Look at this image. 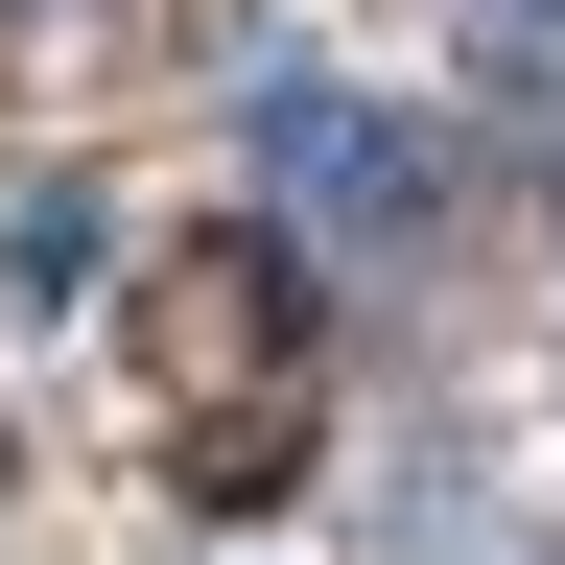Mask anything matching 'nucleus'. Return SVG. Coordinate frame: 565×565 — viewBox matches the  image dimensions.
Listing matches in <instances>:
<instances>
[{"mask_svg": "<svg viewBox=\"0 0 565 565\" xmlns=\"http://www.w3.org/2000/svg\"><path fill=\"white\" fill-rule=\"evenodd\" d=\"M118 353H141V448H166L189 519H282V471L330 448V307H307V259H282V212L141 236Z\"/></svg>", "mask_w": 565, "mask_h": 565, "instance_id": "f257e3e1", "label": "nucleus"}, {"mask_svg": "<svg viewBox=\"0 0 565 565\" xmlns=\"http://www.w3.org/2000/svg\"><path fill=\"white\" fill-rule=\"evenodd\" d=\"M259 141H282V189H307L353 259H424V236H448V141H424L401 95H330V71H282V95H259Z\"/></svg>", "mask_w": 565, "mask_h": 565, "instance_id": "f03ea898", "label": "nucleus"}, {"mask_svg": "<svg viewBox=\"0 0 565 565\" xmlns=\"http://www.w3.org/2000/svg\"><path fill=\"white\" fill-rule=\"evenodd\" d=\"M494 24H519V47H565V0H494Z\"/></svg>", "mask_w": 565, "mask_h": 565, "instance_id": "7ed1b4c3", "label": "nucleus"}]
</instances>
